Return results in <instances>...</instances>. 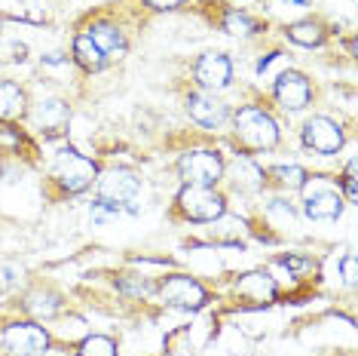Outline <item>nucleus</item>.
<instances>
[{
  "label": "nucleus",
  "mask_w": 358,
  "mask_h": 356,
  "mask_svg": "<svg viewBox=\"0 0 358 356\" xmlns=\"http://www.w3.org/2000/svg\"><path fill=\"white\" fill-rule=\"evenodd\" d=\"M288 37L294 40L297 46H322L324 43V31L315 22H297V25L288 28Z\"/></svg>",
  "instance_id": "obj_20"
},
{
  "label": "nucleus",
  "mask_w": 358,
  "mask_h": 356,
  "mask_svg": "<svg viewBox=\"0 0 358 356\" xmlns=\"http://www.w3.org/2000/svg\"><path fill=\"white\" fill-rule=\"evenodd\" d=\"M340 273H343L346 286H352V282H355V255H346L343 258V264H340Z\"/></svg>",
  "instance_id": "obj_28"
},
{
  "label": "nucleus",
  "mask_w": 358,
  "mask_h": 356,
  "mask_svg": "<svg viewBox=\"0 0 358 356\" xmlns=\"http://www.w3.org/2000/svg\"><path fill=\"white\" fill-rule=\"evenodd\" d=\"M236 139L251 151H270L279 142V126L275 120L260 108H242L236 114Z\"/></svg>",
  "instance_id": "obj_2"
},
{
  "label": "nucleus",
  "mask_w": 358,
  "mask_h": 356,
  "mask_svg": "<svg viewBox=\"0 0 358 356\" xmlns=\"http://www.w3.org/2000/svg\"><path fill=\"white\" fill-rule=\"evenodd\" d=\"M15 277H19V271H15V267H0V286H13Z\"/></svg>",
  "instance_id": "obj_30"
},
{
  "label": "nucleus",
  "mask_w": 358,
  "mask_h": 356,
  "mask_svg": "<svg viewBox=\"0 0 358 356\" xmlns=\"http://www.w3.org/2000/svg\"><path fill=\"white\" fill-rule=\"evenodd\" d=\"M178 175L184 178V184L211 188V184L224 175V160L217 151H187L184 157L178 160Z\"/></svg>",
  "instance_id": "obj_5"
},
{
  "label": "nucleus",
  "mask_w": 358,
  "mask_h": 356,
  "mask_svg": "<svg viewBox=\"0 0 358 356\" xmlns=\"http://www.w3.org/2000/svg\"><path fill=\"white\" fill-rule=\"evenodd\" d=\"M74 59H77L80 68L89 71V74H92V71H101L104 62H108V59H104V53L92 43V40H89V34H80L74 40Z\"/></svg>",
  "instance_id": "obj_17"
},
{
  "label": "nucleus",
  "mask_w": 358,
  "mask_h": 356,
  "mask_svg": "<svg viewBox=\"0 0 358 356\" xmlns=\"http://www.w3.org/2000/svg\"><path fill=\"white\" fill-rule=\"evenodd\" d=\"M50 172L55 178V184H59L62 191H68V193L86 191L89 184L99 178V169H95L92 160L83 157V153H77L74 148H62L59 153H55Z\"/></svg>",
  "instance_id": "obj_1"
},
{
  "label": "nucleus",
  "mask_w": 358,
  "mask_h": 356,
  "mask_svg": "<svg viewBox=\"0 0 358 356\" xmlns=\"http://www.w3.org/2000/svg\"><path fill=\"white\" fill-rule=\"evenodd\" d=\"M89 40H92V43L104 53V59L126 53V40H123V34H120V28L104 25V22H101V25H92V28H89Z\"/></svg>",
  "instance_id": "obj_16"
},
{
  "label": "nucleus",
  "mask_w": 358,
  "mask_h": 356,
  "mask_svg": "<svg viewBox=\"0 0 358 356\" xmlns=\"http://www.w3.org/2000/svg\"><path fill=\"white\" fill-rule=\"evenodd\" d=\"M227 175H230L233 188L242 193H257L264 188V169H260L251 157H236L230 166H227Z\"/></svg>",
  "instance_id": "obj_14"
},
{
  "label": "nucleus",
  "mask_w": 358,
  "mask_h": 356,
  "mask_svg": "<svg viewBox=\"0 0 358 356\" xmlns=\"http://www.w3.org/2000/svg\"><path fill=\"white\" fill-rule=\"evenodd\" d=\"M279 264L288 267V271H313V261H306V258H294V255L279 258Z\"/></svg>",
  "instance_id": "obj_26"
},
{
  "label": "nucleus",
  "mask_w": 358,
  "mask_h": 356,
  "mask_svg": "<svg viewBox=\"0 0 358 356\" xmlns=\"http://www.w3.org/2000/svg\"><path fill=\"white\" fill-rule=\"evenodd\" d=\"M148 6H153V10H175V6H181L184 0H144Z\"/></svg>",
  "instance_id": "obj_29"
},
{
  "label": "nucleus",
  "mask_w": 358,
  "mask_h": 356,
  "mask_svg": "<svg viewBox=\"0 0 358 356\" xmlns=\"http://www.w3.org/2000/svg\"><path fill=\"white\" fill-rule=\"evenodd\" d=\"M224 31H227V34H233V37H248V34H255V31H257V25L248 19L245 13H227Z\"/></svg>",
  "instance_id": "obj_23"
},
{
  "label": "nucleus",
  "mask_w": 358,
  "mask_h": 356,
  "mask_svg": "<svg viewBox=\"0 0 358 356\" xmlns=\"http://www.w3.org/2000/svg\"><path fill=\"white\" fill-rule=\"evenodd\" d=\"M266 212H270L273 218H282L285 224H294V209H291L288 203H285V200H273Z\"/></svg>",
  "instance_id": "obj_25"
},
{
  "label": "nucleus",
  "mask_w": 358,
  "mask_h": 356,
  "mask_svg": "<svg viewBox=\"0 0 358 356\" xmlns=\"http://www.w3.org/2000/svg\"><path fill=\"white\" fill-rule=\"evenodd\" d=\"M159 295L166 304L181 307V310H199L202 304L208 301V292L199 286L193 277H184V273H175L159 286Z\"/></svg>",
  "instance_id": "obj_7"
},
{
  "label": "nucleus",
  "mask_w": 358,
  "mask_h": 356,
  "mask_svg": "<svg viewBox=\"0 0 358 356\" xmlns=\"http://www.w3.org/2000/svg\"><path fill=\"white\" fill-rule=\"evenodd\" d=\"M120 215H123V209L108 203V200H101V197L92 203V209H89V218H92L95 224H104V221H110V218H120Z\"/></svg>",
  "instance_id": "obj_24"
},
{
  "label": "nucleus",
  "mask_w": 358,
  "mask_h": 356,
  "mask_svg": "<svg viewBox=\"0 0 358 356\" xmlns=\"http://www.w3.org/2000/svg\"><path fill=\"white\" fill-rule=\"evenodd\" d=\"M273 95L285 111H303L309 104L313 89H309V80L303 74H297V71H282V74L275 77Z\"/></svg>",
  "instance_id": "obj_10"
},
{
  "label": "nucleus",
  "mask_w": 358,
  "mask_h": 356,
  "mask_svg": "<svg viewBox=\"0 0 358 356\" xmlns=\"http://www.w3.org/2000/svg\"><path fill=\"white\" fill-rule=\"evenodd\" d=\"M178 206L190 221H217L227 212L221 193L202 188V184H184L181 193H178Z\"/></svg>",
  "instance_id": "obj_3"
},
{
  "label": "nucleus",
  "mask_w": 358,
  "mask_h": 356,
  "mask_svg": "<svg viewBox=\"0 0 358 356\" xmlns=\"http://www.w3.org/2000/svg\"><path fill=\"white\" fill-rule=\"evenodd\" d=\"M303 144L313 153L331 157V153H337L343 148V129L328 117H313V120H306V126H303Z\"/></svg>",
  "instance_id": "obj_9"
},
{
  "label": "nucleus",
  "mask_w": 358,
  "mask_h": 356,
  "mask_svg": "<svg viewBox=\"0 0 358 356\" xmlns=\"http://www.w3.org/2000/svg\"><path fill=\"white\" fill-rule=\"evenodd\" d=\"M46 344H50V335L34 322H15L3 331V347L13 356H43Z\"/></svg>",
  "instance_id": "obj_8"
},
{
  "label": "nucleus",
  "mask_w": 358,
  "mask_h": 356,
  "mask_svg": "<svg viewBox=\"0 0 358 356\" xmlns=\"http://www.w3.org/2000/svg\"><path fill=\"white\" fill-rule=\"evenodd\" d=\"M25 111V95L22 89L10 83V80H0V117L3 120H13Z\"/></svg>",
  "instance_id": "obj_18"
},
{
  "label": "nucleus",
  "mask_w": 358,
  "mask_h": 356,
  "mask_svg": "<svg viewBox=\"0 0 358 356\" xmlns=\"http://www.w3.org/2000/svg\"><path fill=\"white\" fill-rule=\"evenodd\" d=\"M343 212V200L324 178L303 182V215L313 221H334Z\"/></svg>",
  "instance_id": "obj_6"
},
{
  "label": "nucleus",
  "mask_w": 358,
  "mask_h": 356,
  "mask_svg": "<svg viewBox=\"0 0 358 356\" xmlns=\"http://www.w3.org/2000/svg\"><path fill=\"white\" fill-rule=\"evenodd\" d=\"M187 114L196 120L199 126L215 129L227 120V104L221 99H215L211 93H193L190 99H187Z\"/></svg>",
  "instance_id": "obj_13"
},
{
  "label": "nucleus",
  "mask_w": 358,
  "mask_h": 356,
  "mask_svg": "<svg viewBox=\"0 0 358 356\" xmlns=\"http://www.w3.org/2000/svg\"><path fill=\"white\" fill-rule=\"evenodd\" d=\"M80 356H117V344L104 335H86L80 344Z\"/></svg>",
  "instance_id": "obj_21"
},
{
  "label": "nucleus",
  "mask_w": 358,
  "mask_h": 356,
  "mask_svg": "<svg viewBox=\"0 0 358 356\" xmlns=\"http://www.w3.org/2000/svg\"><path fill=\"white\" fill-rule=\"evenodd\" d=\"M31 120H34V126L40 129V132L59 135L62 129L68 126L71 111H68V104H64L62 99H43V102H37L34 108H31Z\"/></svg>",
  "instance_id": "obj_12"
},
{
  "label": "nucleus",
  "mask_w": 358,
  "mask_h": 356,
  "mask_svg": "<svg viewBox=\"0 0 358 356\" xmlns=\"http://www.w3.org/2000/svg\"><path fill=\"white\" fill-rule=\"evenodd\" d=\"M99 197L108 203L120 206L123 212H135V203L141 197V178L129 169H110L99 178Z\"/></svg>",
  "instance_id": "obj_4"
},
{
  "label": "nucleus",
  "mask_w": 358,
  "mask_h": 356,
  "mask_svg": "<svg viewBox=\"0 0 358 356\" xmlns=\"http://www.w3.org/2000/svg\"><path fill=\"white\" fill-rule=\"evenodd\" d=\"M236 289H239V295H245L257 304H270L275 298V282L266 273H245V277L236 282Z\"/></svg>",
  "instance_id": "obj_15"
},
{
  "label": "nucleus",
  "mask_w": 358,
  "mask_h": 356,
  "mask_svg": "<svg viewBox=\"0 0 358 356\" xmlns=\"http://www.w3.org/2000/svg\"><path fill=\"white\" fill-rule=\"evenodd\" d=\"M282 4H288V6H306L309 0H282Z\"/></svg>",
  "instance_id": "obj_31"
},
{
  "label": "nucleus",
  "mask_w": 358,
  "mask_h": 356,
  "mask_svg": "<svg viewBox=\"0 0 358 356\" xmlns=\"http://www.w3.org/2000/svg\"><path fill=\"white\" fill-rule=\"evenodd\" d=\"M25 307L37 320H52L55 313H59L62 301H59V295H52V292H34V295H28Z\"/></svg>",
  "instance_id": "obj_19"
},
{
  "label": "nucleus",
  "mask_w": 358,
  "mask_h": 356,
  "mask_svg": "<svg viewBox=\"0 0 358 356\" xmlns=\"http://www.w3.org/2000/svg\"><path fill=\"white\" fill-rule=\"evenodd\" d=\"M196 80H199V86L202 89H224V86H230V80H233V64L227 55L221 53H206L202 59L196 62Z\"/></svg>",
  "instance_id": "obj_11"
},
{
  "label": "nucleus",
  "mask_w": 358,
  "mask_h": 356,
  "mask_svg": "<svg viewBox=\"0 0 358 356\" xmlns=\"http://www.w3.org/2000/svg\"><path fill=\"white\" fill-rule=\"evenodd\" d=\"M270 175L282 184V188H288V191L303 188V182H306V172H303L300 166H273V172H270Z\"/></svg>",
  "instance_id": "obj_22"
},
{
  "label": "nucleus",
  "mask_w": 358,
  "mask_h": 356,
  "mask_svg": "<svg viewBox=\"0 0 358 356\" xmlns=\"http://www.w3.org/2000/svg\"><path fill=\"white\" fill-rule=\"evenodd\" d=\"M343 188H346V197L349 203H355V163L346 166V175H343Z\"/></svg>",
  "instance_id": "obj_27"
}]
</instances>
